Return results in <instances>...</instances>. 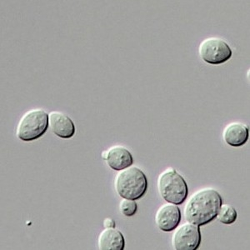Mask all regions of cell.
<instances>
[{"label": "cell", "instance_id": "cell-14", "mask_svg": "<svg viewBox=\"0 0 250 250\" xmlns=\"http://www.w3.org/2000/svg\"><path fill=\"white\" fill-rule=\"evenodd\" d=\"M104 228H115L116 225H115V222L113 219H110V218H107L104 221Z\"/></svg>", "mask_w": 250, "mask_h": 250}, {"label": "cell", "instance_id": "cell-9", "mask_svg": "<svg viewBox=\"0 0 250 250\" xmlns=\"http://www.w3.org/2000/svg\"><path fill=\"white\" fill-rule=\"evenodd\" d=\"M103 159L113 170L120 171L133 165L134 159L130 152L121 145H115L104 151Z\"/></svg>", "mask_w": 250, "mask_h": 250}, {"label": "cell", "instance_id": "cell-3", "mask_svg": "<svg viewBox=\"0 0 250 250\" xmlns=\"http://www.w3.org/2000/svg\"><path fill=\"white\" fill-rule=\"evenodd\" d=\"M157 187L160 196L166 202L182 205L188 194L187 183L173 168H168L159 174Z\"/></svg>", "mask_w": 250, "mask_h": 250}, {"label": "cell", "instance_id": "cell-10", "mask_svg": "<svg viewBox=\"0 0 250 250\" xmlns=\"http://www.w3.org/2000/svg\"><path fill=\"white\" fill-rule=\"evenodd\" d=\"M250 138V128L242 123L229 124L223 131V139L231 147H241Z\"/></svg>", "mask_w": 250, "mask_h": 250}, {"label": "cell", "instance_id": "cell-6", "mask_svg": "<svg viewBox=\"0 0 250 250\" xmlns=\"http://www.w3.org/2000/svg\"><path fill=\"white\" fill-rule=\"evenodd\" d=\"M171 242L173 250H196L201 244V233L198 225L187 222L174 229Z\"/></svg>", "mask_w": 250, "mask_h": 250}, {"label": "cell", "instance_id": "cell-11", "mask_svg": "<svg viewBox=\"0 0 250 250\" xmlns=\"http://www.w3.org/2000/svg\"><path fill=\"white\" fill-rule=\"evenodd\" d=\"M98 245L101 250H123L125 246V237L115 228H105L99 235Z\"/></svg>", "mask_w": 250, "mask_h": 250}, {"label": "cell", "instance_id": "cell-5", "mask_svg": "<svg viewBox=\"0 0 250 250\" xmlns=\"http://www.w3.org/2000/svg\"><path fill=\"white\" fill-rule=\"evenodd\" d=\"M199 54L205 62L219 65L230 60L233 51L225 40L219 37H209L203 40L199 44Z\"/></svg>", "mask_w": 250, "mask_h": 250}, {"label": "cell", "instance_id": "cell-8", "mask_svg": "<svg viewBox=\"0 0 250 250\" xmlns=\"http://www.w3.org/2000/svg\"><path fill=\"white\" fill-rule=\"evenodd\" d=\"M48 127L54 135L61 139H71L76 132L73 120L59 111H52L48 114Z\"/></svg>", "mask_w": 250, "mask_h": 250}, {"label": "cell", "instance_id": "cell-4", "mask_svg": "<svg viewBox=\"0 0 250 250\" xmlns=\"http://www.w3.org/2000/svg\"><path fill=\"white\" fill-rule=\"evenodd\" d=\"M48 128V114L41 108H34L21 117L16 128V135L23 142L38 140Z\"/></svg>", "mask_w": 250, "mask_h": 250}, {"label": "cell", "instance_id": "cell-12", "mask_svg": "<svg viewBox=\"0 0 250 250\" xmlns=\"http://www.w3.org/2000/svg\"><path fill=\"white\" fill-rule=\"evenodd\" d=\"M216 218L219 222L225 225H232L237 220L238 213L235 208L229 205H221Z\"/></svg>", "mask_w": 250, "mask_h": 250}, {"label": "cell", "instance_id": "cell-2", "mask_svg": "<svg viewBox=\"0 0 250 250\" xmlns=\"http://www.w3.org/2000/svg\"><path fill=\"white\" fill-rule=\"evenodd\" d=\"M114 187L121 198L137 200L145 196L147 192L148 179L140 168L129 166L117 173Z\"/></svg>", "mask_w": 250, "mask_h": 250}, {"label": "cell", "instance_id": "cell-13", "mask_svg": "<svg viewBox=\"0 0 250 250\" xmlns=\"http://www.w3.org/2000/svg\"><path fill=\"white\" fill-rule=\"evenodd\" d=\"M120 210L125 216H134L138 210V205L133 199L123 198L122 200L120 201Z\"/></svg>", "mask_w": 250, "mask_h": 250}, {"label": "cell", "instance_id": "cell-1", "mask_svg": "<svg viewBox=\"0 0 250 250\" xmlns=\"http://www.w3.org/2000/svg\"><path fill=\"white\" fill-rule=\"evenodd\" d=\"M222 203L221 195L215 189L201 188L188 198L184 209L185 219L198 226L209 224L216 218Z\"/></svg>", "mask_w": 250, "mask_h": 250}, {"label": "cell", "instance_id": "cell-7", "mask_svg": "<svg viewBox=\"0 0 250 250\" xmlns=\"http://www.w3.org/2000/svg\"><path fill=\"white\" fill-rule=\"evenodd\" d=\"M181 221V211L179 208L172 203L161 205L155 213L157 227L164 232H171Z\"/></svg>", "mask_w": 250, "mask_h": 250}]
</instances>
